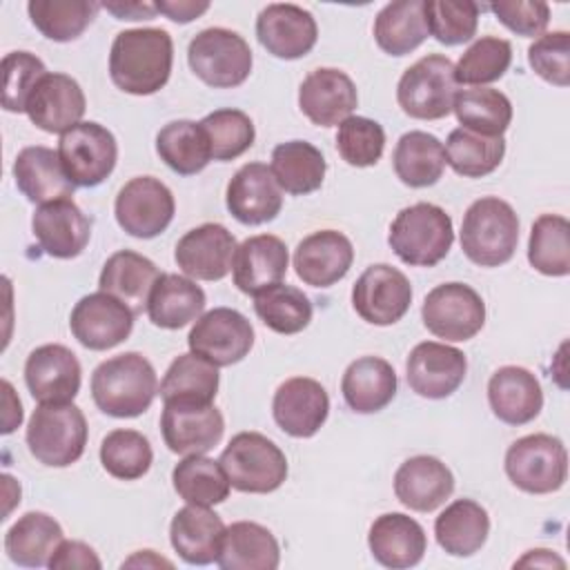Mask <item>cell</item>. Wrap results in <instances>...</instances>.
Here are the masks:
<instances>
[{"mask_svg":"<svg viewBox=\"0 0 570 570\" xmlns=\"http://www.w3.org/2000/svg\"><path fill=\"white\" fill-rule=\"evenodd\" d=\"M171 62L174 42L165 29H125L111 42L109 76L125 94L151 96L167 85Z\"/></svg>","mask_w":570,"mask_h":570,"instance_id":"cell-1","label":"cell"},{"mask_svg":"<svg viewBox=\"0 0 570 570\" xmlns=\"http://www.w3.org/2000/svg\"><path fill=\"white\" fill-rule=\"evenodd\" d=\"M158 394L154 365L138 352L102 361L91 374V396L100 412L114 419H134L149 410Z\"/></svg>","mask_w":570,"mask_h":570,"instance_id":"cell-2","label":"cell"},{"mask_svg":"<svg viewBox=\"0 0 570 570\" xmlns=\"http://www.w3.org/2000/svg\"><path fill=\"white\" fill-rule=\"evenodd\" d=\"M519 243V218L510 203L497 196L474 200L463 214L461 249L481 267H499L514 256Z\"/></svg>","mask_w":570,"mask_h":570,"instance_id":"cell-3","label":"cell"},{"mask_svg":"<svg viewBox=\"0 0 570 570\" xmlns=\"http://www.w3.org/2000/svg\"><path fill=\"white\" fill-rule=\"evenodd\" d=\"M387 243L405 265L434 267L454 243L452 218L439 205L414 203L396 214Z\"/></svg>","mask_w":570,"mask_h":570,"instance_id":"cell-4","label":"cell"},{"mask_svg":"<svg viewBox=\"0 0 570 570\" xmlns=\"http://www.w3.org/2000/svg\"><path fill=\"white\" fill-rule=\"evenodd\" d=\"M87 434V419L78 405L40 403L27 425V445L38 463L67 468L82 456Z\"/></svg>","mask_w":570,"mask_h":570,"instance_id":"cell-5","label":"cell"},{"mask_svg":"<svg viewBox=\"0 0 570 570\" xmlns=\"http://www.w3.org/2000/svg\"><path fill=\"white\" fill-rule=\"evenodd\" d=\"M220 465L229 485L238 492L267 494L287 479V459L283 450L261 432H238L220 454Z\"/></svg>","mask_w":570,"mask_h":570,"instance_id":"cell-6","label":"cell"},{"mask_svg":"<svg viewBox=\"0 0 570 570\" xmlns=\"http://www.w3.org/2000/svg\"><path fill=\"white\" fill-rule=\"evenodd\" d=\"M187 62L205 85L214 89H232L249 78L254 58L240 33L225 27H209L191 38Z\"/></svg>","mask_w":570,"mask_h":570,"instance_id":"cell-7","label":"cell"},{"mask_svg":"<svg viewBox=\"0 0 570 570\" xmlns=\"http://www.w3.org/2000/svg\"><path fill=\"white\" fill-rule=\"evenodd\" d=\"M456 85L452 60L430 53L403 71L396 85V100L410 118L439 120L452 111L459 94Z\"/></svg>","mask_w":570,"mask_h":570,"instance_id":"cell-8","label":"cell"},{"mask_svg":"<svg viewBox=\"0 0 570 570\" xmlns=\"http://www.w3.org/2000/svg\"><path fill=\"white\" fill-rule=\"evenodd\" d=\"M505 474L528 494L557 492L568 476L563 441L543 432L517 439L505 452Z\"/></svg>","mask_w":570,"mask_h":570,"instance_id":"cell-9","label":"cell"},{"mask_svg":"<svg viewBox=\"0 0 570 570\" xmlns=\"http://www.w3.org/2000/svg\"><path fill=\"white\" fill-rule=\"evenodd\" d=\"M58 156L76 187H96L114 171L118 145L107 127L85 120L60 136Z\"/></svg>","mask_w":570,"mask_h":570,"instance_id":"cell-10","label":"cell"},{"mask_svg":"<svg viewBox=\"0 0 570 570\" xmlns=\"http://www.w3.org/2000/svg\"><path fill=\"white\" fill-rule=\"evenodd\" d=\"M423 325L439 338L468 341L485 323V303L465 283H443L428 292L421 307Z\"/></svg>","mask_w":570,"mask_h":570,"instance_id":"cell-11","label":"cell"},{"mask_svg":"<svg viewBox=\"0 0 570 570\" xmlns=\"http://www.w3.org/2000/svg\"><path fill=\"white\" fill-rule=\"evenodd\" d=\"M176 212L171 189L154 176L127 180L114 203L118 225L134 238H154L163 234Z\"/></svg>","mask_w":570,"mask_h":570,"instance_id":"cell-12","label":"cell"},{"mask_svg":"<svg viewBox=\"0 0 570 570\" xmlns=\"http://www.w3.org/2000/svg\"><path fill=\"white\" fill-rule=\"evenodd\" d=\"M187 345L189 352L216 367H227L249 354L254 345V327L238 309L214 307L196 318Z\"/></svg>","mask_w":570,"mask_h":570,"instance_id":"cell-13","label":"cell"},{"mask_svg":"<svg viewBox=\"0 0 570 570\" xmlns=\"http://www.w3.org/2000/svg\"><path fill=\"white\" fill-rule=\"evenodd\" d=\"M160 432L165 445L180 456L205 454L220 443L225 421L214 403L203 401H163Z\"/></svg>","mask_w":570,"mask_h":570,"instance_id":"cell-14","label":"cell"},{"mask_svg":"<svg viewBox=\"0 0 570 570\" xmlns=\"http://www.w3.org/2000/svg\"><path fill=\"white\" fill-rule=\"evenodd\" d=\"M412 303V285L407 276L387 265H370L352 287V305L356 314L372 325L385 327L405 316Z\"/></svg>","mask_w":570,"mask_h":570,"instance_id":"cell-15","label":"cell"},{"mask_svg":"<svg viewBox=\"0 0 570 570\" xmlns=\"http://www.w3.org/2000/svg\"><path fill=\"white\" fill-rule=\"evenodd\" d=\"M134 312L107 292L82 296L69 316L73 338L87 350H111L134 330Z\"/></svg>","mask_w":570,"mask_h":570,"instance_id":"cell-16","label":"cell"},{"mask_svg":"<svg viewBox=\"0 0 570 570\" xmlns=\"http://www.w3.org/2000/svg\"><path fill=\"white\" fill-rule=\"evenodd\" d=\"M256 36L274 58L296 60L314 49L318 27L307 9L292 2H274L258 13Z\"/></svg>","mask_w":570,"mask_h":570,"instance_id":"cell-17","label":"cell"},{"mask_svg":"<svg viewBox=\"0 0 570 570\" xmlns=\"http://www.w3.org/2000/svg\"><path fill=\"white\" fill-rule=\"evenodd\" d=\"M234 234L220 223H203L176 243V265L196 281H220L229 274L236 254Z\"/></svg>","mask_w":570,"mask_h":570,"instance_id":"cell-18","label":"cell"},{"mask_svg":"<svg viewBox=\"0 0 570 570\" xmlns=\"http://www.w3.org/2000/svg\"><path fill=\"white\" fill-rule=\"evenodd\" d=\"M407 385L423 399H445L459 390L465 379V354L452 345L423 341L414 345L405 363Z\"/></svg>","mask_w":570,"mask_h":570,"instance_id":"cell-19","label":"cell"},{"mask_svg":"<svg viewBox=\"0 0 570 570\" xmlns=\"http://www.w3.org/2000/svg\"><path fill=\"white\" fill-rule=\"evenodd\" d=\"M82 370L76 354L60 345L47 343L36 347L24 363V381L38 403H69L80 390Z\"/></svg>","mask_w":570,"mask_h":570,"instance_id":"cell-20","label":"cell"},{"mask_svg":"<svg viewBox=\"0 0 570 570\" xmlns=\"http://www.w3.org/2000/svg\"><path fill=\"white\" fill-rule=\"evenodd\" d=\"M272 414L285 434L309 439L321 430L330 414V396L318 381L294 376L276 387Z\"/></svg>","mask_w":570,"mask_h":570,"instance_id":"cell-21","label":"cell"},{"mask_svg":"<svg viewBox=\"0 0 570 570\" xmlns=\"http://www.w3.org/2000/svg\"><path fill=\"white\" fill-rule=\"evenodd\" d=\"M358 105L356 85L334 67H318L298 87L301 111L318 127H338Z\"/></svg>","mask_w":570,"mask_h":570,"instance_id":"cell-22","label":"cell"},{"mask_svg":"<svg viewBox=\"0 0 570 570\" xmlns=\"http://www.w3.org/2000/svg\"><path fill=\"white\" fill-rule=\"evenodd\" d=\"M225 203L238 223L263 225L281 214L283 194L267 165L247 163L227 183Z\"/></svg>","mask_w":570,"mask_h":570,"instance_id":"cell-23","label":"cell"},{"mask_svg":"<svg viewBox=\"0 0 570 570\" xmlns=\"http://www.w3.org/2000/svg\"><path fill=\"white\" fill-rule=\"evenodd\" d=\"M31 229L40 249L53 258H76L91 238V220L71 198L40 205Z\"/></svg>","mask_w":570,"mask_h":570,"instance_id":"cell-24","label":"cell"},{"mask_svg":"<svg viewBox=\"0 0 570 570\" xmlns=\"http://www.w3.org/2000/svg\"><path fill=\"white\" fill-rule=\"evenodd\" d=\"M87 100L80 85L67 73H47L27 100L29 120L47 134H65L82 122Z\"/></svg>","mask_w":570,"mask_h":570,"instance_id":"cell-25","label":"cell"},{"mask_svg":"<svg viewBox=\"0 0 570 570\" xmlns=\"http://www.w3.org/2000/svg\"><path fill=\"white\" fill-rule=\"evenodd\" d=\"M354 247L350 238L336 229H318L305 236L294 249L296 276L312 287H330L338 283L352 267Z\"/></svg>","mask_w":570,"mask_h":570,"instance_id":"cell-26","label":"cell"},{"mask_svg":"<svg viewBox=\"0 0 570 570\" xmlns=\"http://www.w3.org/2000/svg\"><path fill=\"white\" fill-rule=\"evenodd\" d=\"M289 254L285 243L272 234L245 238L234 254L232 276L243 294H261L263 289L281 283L287 274Z\"/></svg>","mask_w":570,"mask_h":570,"instance_id":"cell-27","label":"cell"},{"mask_svg":"<svg viewBox=\"0 0 570 570\" xmlns=\"http://www.w3.org/2000/svg\"><path fill=\"white\" fill-rule=\"evenodd\" d=\"M454 476L450 468L430 454H419L399 465L394 472L396 499L416 512H432L450 499Z\"/></svg>","mask_w":570,"mask_h":570,"instance_id":"cell-28","label":"cell"},{"mask_svg":"<svg viewBox=\"0 0 570 570\" xmlns=\"http://www.w3.org/2000/svg\"><path fill=\"white\" fill-rule=\"evenodd\" d=\"M372 557L392 570L416 566L428 548L425 530L403 512H387L374 519L367 534Z\"/></svg>","mask_w":570,"mask_h":570,"instance_id":"cell-29","label":"cell"},{"mask_svg":"<svg viewBox=\"0 0 570 570\" xmlns=\"http://www.w3.org/2000/svg\"><path fill=\"white\" fill-rule=\"evenodd\" d=\"M488 401L499 421L508 425H525L541 412L543 392L530 370L503 365L488 381Z\"/></svg>","mask_w":570,"mask_h":570,"instance_id":"cell-30","label":"cell"},{"mask_svg":"<svg viewBox=\"0 0 570 570\" xmlns=\"http://www.w3.org/2000/svg\"><path fill=\"white\" fill-rule=\"evenodd\" d=\"M13 178L27 200L45 205L73 196V183L62 169L58 151L33 145L24 147L13 160Z\"/></svg>","mask_w":570,"mask_h":570,"instance_id":"cell-31","label":"cell"},{"mask_svg":"<svg viewBox=\"0 0 570 570\" xmlns=\"http://www.w3.org/2000/svg\"><path fill=\"white\" fill-rule=\"evenodd\" d=\"M225 523L205 505L180 508L169 523V541L178 557L189 566H207L216 561Z\"/></svg>","mask_w":570,"mask_h":570,"instance_id":"cell-32","label":"cell"},{"mask_svg":"<svg viewBox=\"0 0 570 570\" xmlns=\"http://www.w3.org/2000/svg\"><path fill=\"white\" fill-rule=\"evenodd\" d=\"M216 563L223 570H274L281 563V548L265 525L236 521L220 537Z\"/></svg>","mask_w":570,"mask_h":570,"instance_id":"cell-33","label":"cell"},{"mask_svg":"<svg viewBox=\"0 0 570 570\" xmlns=\"http://www.w3.org/2000/svg\"><path fill=\"white\" fill-rule=\"evenodd\" d=\"M396 372L381 356H361L347 365L341 392L350 410L358 414L381 412L396 396Z\"/></svg>","mask_w":570,"mask_h":570,"instance_id":"cell-34","label":"cell"},{"mask_svg":"<svg viewBox=\"0 0 570 570\" xmlns=\"http://www.w3.org/2000/svg\"><path fill=\"white\" fill-rule=\"evenodd\" d=\"M158 276V267L147 256L131 249H120L102 265L98 287L100 292H107L125 303L134 314H140L147 309V301Z\"/></svg>","mask_w":570,"mask_h":570,"instance_id":"cell-35","label":"cell"},{"mask_svg":"<svg viewBox=\"0 0 570 570\" xmlns=\"http://www.w3.org/2000/svg\"><path fill=\"white\" fill-rule=\"evenodd\" d=\"M205 309V292L180 274H160L147 301L149 321L163 330H180Z\"/></svg>","mask_w":570,"mask_h":570,"instance_id":"cell-36","label":"cell"},{"mask_svg":"<svg viewBox=\"0 0 570 570\" xmlns=\"http://www.w3.org/2000/svg\"><path fill=\"white\" fill-rule=\"evenodd\" d=\"M490 532L485 508L472 499H456L434 521L436 543L452 557H472Z\"/></svg>","mask_w":570,"mask_h":570,"instance_id":"cell-37","label":"cell"},{"mask_svg":"<svg viewBox=\"0 0 570 570\" xmlns=\"http://www.w3.org/2000/svg\"><path fill=\"white\" fill-rule=\"evenodd\" d=\"M62 541L60 523L45 512L22 514L4 534L7 557L24 568L49 566L51 554Z\"/></svg>","mask_w":570,"mask_h":570,"instance_id":"cell-38","label":"cell"},{"mask_svg":"<svg viewBox=\"0 0 570 570\" xmlns=\"http://www.w3.org/2000/svg\"><path fill=\"white\" fill-rule=\"evenodd\" d=\"M392 165L396 178L407 187H430L434 185L445 169V147L443 142L428 131H407L399 138Z\"/></svg>","mask_w":570,"mask_h":570,"instance_id":"cell-39","label":"cell"},{"mask_svg":"<svg viewBox=\"0 0 570 570\" xmlns=\"http://www.w3.org/2000/svg\"><path fill=\"white\" fill-rule=\"evenodd\" d=\"M430 36L423 0H396L385 4L374 18V40L390 56H405Z\"/></svg>","mask_w":570,"mask_h":570,"instance_id":"cell-40","label":"cell"},{"mask_svg":"<svg viewBox=\"0 0 570 570\" xmlns=\"http://www.w3.org/2000/svg\"><path fill=\"white\" fill-rule=\"evenodd\" d=\"M276 183L292 196L316 191L325 178V158L318 147L307 140H287L274 147L269 165Z\"/></svg>","mask_w":570,"mask_h":570,"instance_id":"cell-41","label":"cell"},{"mask_svg":"<svg viewBox=\"0 0 570 570\" xmlns=\"http://www.w3.org/2000/svg\"><path fill=\"white\" fill-rule=\"evenodd\" d=\"M156 151L160 160L180 176H194L212 160L207 136L200 122L171 120L156 134Z\"/></svg>","mask_w":570,"mask_h":570,"instance_id":"cell-42","label":"cell"},{"mask_svg":"<svg viewBox=\"0 0 570 570\" xmlns=\"http://www.w3.org/2000/svg\"><path fill=\"white\" fill-rule=\"evenodd\" d=\"M176 494L189 505H218L229 497V479L220 465L205 454H189L171 472Z\"/></svg>","mask_w":570,"mask_h":570,"instance_id":"cell-43","label":"cell"},{"mask_svg":"<svg viewBox=\"0 0 570 570\" xmlns=\"http://www.w3.org/2000/svg\"><path fill=\"white\" fill-rule=\"evenodd\" d=\"M452 111L463 129L481 136H503L512 122V102L510 98L490 87L461 89L454 98Z\"/></svg>","mask_w":570,"mask_h":570,"instance_id":"cell-44","label":"cell"},{"mask_svg":"<svg viewBox=\"0 0 570 570\" xmlns=\"http://www.w3.org/2000/svg\"><path fill=\"white\" fill-rule=\"evenodd\" d=\"M100 2L91 0H31L27 4L31 24L53 42H71L94 22Z\"/></svg>","mask_w":570,"mask_h":570,"instance_id":"cell-45","label":"cell"},{"mask_svg":"<svg viewBox=\"0 0 570 570\" xmlns=\"http://www.w3.org/2000/svg\"><path fill=\"white\" fill-rule=\"evenodd\" d=\"M158 392L163 401L214 403L218 392V367L194 352L180 354L167 367Z\"/></svg>","mask_w":570,"mask_h":570,"instance_id":"cell-46","label":"cell"},{"mask_svg":"<svg viewBox=\"0 0 570 570\" xmlns=\"http://www.w3.org/2000/svg\"><path fill=\"white\" fill-rule=\"evenodd\" d=\"M505 156L503 136H481L463 127L450 131L445 140V163L465 178L492 174Z\"/></svg>","mask_w":570,"mask_h":570,"instance_id":"cell-47","label":"cell"},{"mask_svg":"<svg viewBox=\"0 0 570 570\" xmlns=\"http://www.w3.org/2000/svg\"><path fill=\"white\" fill-rule=\"evenodd\" d=\"M530 265L546 276L570 274V223L559 214H541L530 229Z\"/></svg>","mask_w":570,"mask_h":570,"instance_id":"cell-48","label":"cell"},{"mask_svg":"<svg viewBox=\"0 0 570 570\" xmlns=\"http://www.w3.org/2000/svg\"><path fill=\"white\" fill-rule=\"evenodd\" d=\"M258 318L276 334H298L312 321L309 298L292 285L276 283L254 296Z\"/></svg>","mask_w":570,"mask_h":570,"instance_id":"cell-49","label":"cell"},{"mask_svg":"<svg viewBox=\"0 0 570 570\" xmlns=\"http://www.w3.org/2000/svg\"><path fill=\"white\" fill-rule=\"evenodd\" d=\"M154 452L138 430H111L100 443V463L114 479L136 481L151 468Z\"/></svg>","mask_w":570,"mask_h":570,"instance_id":"cell-50","label":"cell"},{"mask_svg":"<svg viewBox=\"0 0 570 570\" xmlns=\"http://www.w3.org/2000/svg\"><path fill=\"white\" fill-rule=\"evenodd\" d=\"M512 62V45L497 36H481L474 40L454 65L456 82L483 87L499 80Z\"/></svg>","mask_w":570,"mask_h":570,"instance_id":"cell-51","label":"cell"},{"mask_svg":"<svg viewBox=\"0 0 570 570\" xmlns=\"http://www.w3.org/2000/svg\"><path fill=\"white\" fill-rule=\"evenodd\" d=\"M214 160H234L243 156L256 138L252 118L240 109H216L200 120Z\"/></svg>","mask_w":570,"mask_h":570,"instance_id":"cell-52","label":"cell"},{"mask_svg":"<svg viewBox=\"0 0 570 570\" xmlns=\"http://www.w3.org/2000/svg\"><path fill=\"white\" fill-rule=\"evenodd\" d=\"M479 4L472 0H428L423 13L430 33L445 47H456L474 38Z\"/></svg>","mask_w":570,"mask_h":570,"instance_id":"cell-53","label":"cell"},{"mask_svg":"<svg viewBox=\"0 0 570 570\" xmlns=\"http://www.w3.org/2000/svg\"><path fill=\"white\" fill-rule=\"evenodd\" d=\"M336 149L352 167H372L385 149L383 127L365 116H350L338 125Z\"/></svg>","mask_w":570,"mask_h":570,"instance_id":"cell-54","label":"cell"},{"mask_svg":"<svg viewBox=\"0 0 570 570\" xmlns=\"http://www.w3.org/2000/svg\"><path fill=\"white\" fill-rule=\"evenodd\" d=\"M47 76L45 62L29 51H11L2 58V107L11 114L27 111V100Z\"/></svg>","mask_w":570,"mask_h":570,"instance_id":"cell-55","label":"cell"},{"mask_svg":"<svg viewBox=\"0 0 570 570\" xmlns=\"http://www.w3.org/2000/svg\"><path fill=\"white\" fill-rule=\"evenodd\" d=\"M528 62L537 76L557 87L570 85V33L550 31L528 47Z\"/></svg>","mask_w":570,"mask_h":570,"instance_id":"cell-56","label":"cell"},{"mask_svg":"<svg viewBox=\"0 0 570 570\" xmlns=\"http://www.w3.org/2000/svg\"><path fill=\"white\" fill-rule=\"evenodd\" d=\"M483 9H490L503 27L525 38H539L550 22V7L541 0H499Z\"/></svg>","mask_w":570,"mask_h":570,"instance_id":"cell-57","label":"cell"},{"mask_svg":"<svg viewBox=\"0 0 570 570\" xmlns=\"http://www.w3.org/2000/svg\"><path fill=\"white\" fill-rule=\"evenodd\" d=\"M51 570H69V568H80V570H100L102 563L98 554L94 552L91 546L82 541H67L62 539L56 552L49 559Z\"/></svg>","mask_w":570,"mask_h":570,"instance_id":"cell-58","label":"cell"},{"mask_svg":"<svg viewBox=\"0 0 570 570\" xmlns=\"http://www.w3.org/2000/svg\"><path fill=\"white\" fill-rule=\"evenodd\" d=\"M158 13L167 16L169 20L174 22H191L196 20L198 16H203L207 9H209V2H196V0H160V2H154Z\"/></svg>","mask_w":570,"mask_h":570,"instance_id":"cell-59","label":"cell"},{"mask_svg":"<svg viewBox=\"0 0 570 570\" xmlns=\"http://www.w3.org/2000/svg\"><path fill=\"white\" fill-rule=\"evenodd\" d=\"M102 9L114 13L118 20H149L158 13L154 2H138V0H116V2H100Z\"/></svg>","mask_w":570,"mask_h":570,"instance_id":"cell-60","label":"cell"},{"mask_svg":"<svg viewBox=\"0 0 570 570\" xmlns=\"http://www.w3.org/2000/svg\"><path fill=\"white\" fill-rule=\"evenodd\" d=\"M2 403H4V414H2V434H11L20 423H22V405L20 399L13 394V387L9 381H2Z\"/></svg>","mask_w":570,"mask_h":570,"instance_id":"cell-61","label":"cell"},{"mask_svg":"<svg viewBox=\"0 0 570 570\" xmlns=\"http://www.w3.org/2000/svg\"><path fill=\"white\" fill-rule=\"evenodd\" d=\"M514 568H566V561L546 548L528 550L519 561H514Z\"/></svg>","mask_w":570,"mask_h":570,"instance_id":"cell-62","label":"cell"},{"mask_svg":"<svg viewBox=\"0 0 570 570\" xmlns=\"http://www.w3.org/2000/svg\"><path fill=\"white\" fill-rule=\"evenodd\" d=\"M160 566L171 568L174 563L158 557L154 550H140L134 557H129L127 561H122V568H160Z\"/></svg>","mask_w":570,"mask_h":570,"instance_id":"cell-63","label":"cell"}]
</instances>
